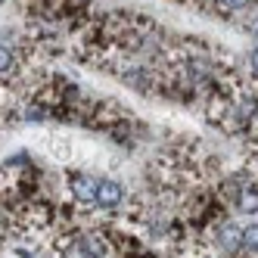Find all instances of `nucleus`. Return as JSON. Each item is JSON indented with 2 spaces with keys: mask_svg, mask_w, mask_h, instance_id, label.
<instances>
[{
  "mask_svg": "<svg viewBox=\"0 0 258 258\" xmlns=\"http://www.w3.org/2000/svg\"><path fill=\"white\" fill-rule=\"evenodd\" d=\"M66 258H109V243L103 233H81L69 243Z\"/></svg>",
  "mask_w": 258,
  "mask_h": 258,
  "instance_id": "obj_1",
  "label": "nucleus"
},
{
  "mask_svg": "<svg viewBox=\"0 0 258 258\" xmlns=\"http://www.w3.org/2000/svg\"><path fill=\"white\" fill-rule=\"evenodd\" d=\"M121 202H124V187L118 180L112 177H100L97 180V199H94V206L100 212H115L121 209Z\"/></svg>",
  "mask_w": 258,
  "mask_h": 258,
  "instance_id": "obj_2",
  "label": "nucleus"
},
{
  "mask_svg": "<svg viewBox=\"0 0 258 258\" xmlns=\"http://www.w3.org/2000/svg\"><path fill=\"white\" fill-rule=\"evenodd\" d=\"M97 180L100 177H90L84 171L69 174V196L75 199L78 206H94V199H97Z\"/></svg>",
  "mask_w": 258,
  "mask_h": 258,
  "instance_id": "obj_3",
  "label": "nucleus"
},
{
  "mask_svg": "<svg viewBox=\"0 0 258 258\" xmlns=\"http://www.w3.org/2000/svg\"><path fill=\"white\" fill-rule=\"evenodd\" d=\"M215 243L224 255H239L243 252V227L233 224V221H224V224H218L215 230Z\"/></svg>",
  "mask_w": 258,
  "mask_h": 258,
  "instance_id": "obj_4",
  "label": "nucleus"
},
{
  "mask_svg": "<svg viewBox=\"0 0 258 258\" xmlns=\"http://www.w3.org/2000/svg\"><path fill=\"white\" fill-rule=\"evenodd\" d=\"M236 209L243 215H258V183H243V187H239Z\"/></svg>",
  "mask_w": 258,
  "mask_h": 258,
  "instance_id": "obj_5",
  "label": "nucleus"
},
{
  "mask_svg": "<svg viewBox=\"0 0 258 258\" xmlns=\"http://www.w3.org/2000/svg\"><path fill=\"white\" fill-rule=\"evenodd\" d=\"M16 72V53L7 47V44H0V78H7Z\"/></svg>",
  "mask_w": 258,
  "mask_h": 258,
  "instance_id": "obj_6",
  "label": "nucleus"
},
{
  "mask_svg": "<svg viewBox=\"0 0 258 258\" xmlns=\"http://www.w3.org/2000/svg\"><path fill=\"white\" fill-rule=\"evenodd\" d=\"M243 252L258 255V224H246L243 227Z\"/></svg>",
  "mask_w": 258,
  "mask_h": 258,
  "instance_id": "obj_7",
  "label": "nucleus"
},
{
  "mask_svg": "<svg viewBox=\"0 0 258 258\" xmlns=\"http://www.w3.org/2000/svg\"><path fill=\"white\" fill-rule=\"evenodd\" d=\"M255 4V0H218V7L221 10H227V13H239V10H249Z\"/></svg>",
  "mask_w": 258,
  "mask_h": 258,
  "instance_id": "obj_8",
  "label": "nucleus"
},
{
  "mask_svg": "<svg viewBox=\"0 0 258 258\" xmlns=\"http://www.w3.org/2000/svg\"><path fill=\"white\" fill-rule=\"evenodd\" d=\"M246 34H249V38L255 41V47H258V16H255V19H249V22H246Z\"/></svg>",
  "mask_w": 258,
  "mask_h": 258,
  "instance_id": "obj_9",
  "label": "nucleus"
},
{
  "mask_svg": "<svg viewBox=\"0 0 258 258\" xmlns=\"http://www.w3.org/2000/svg\"><path fill=\"white\" fill-rule=\"evenodd\" d=\"M249 72L258 78V47H252V53H249Z\"/></svg>",
  "mask_w": 258,
  "mask_h": 258,
  "instance_id": "obj_10",
  "label": "nucleus"
},
{
  "mask_svg": "<svg viewBox=\"0 0 258 258\" xmlns=\"http://www.w3.org/2000/svg\"><path fill=\"white\" fill-rule=\"evenodd\" d=\"M199 258H206V255H199Z\"/></svg>",
  "mask_w": 258,
  "mask_h": 258,
  "instance_id": "obj_11",
  "label": "nucleus"
}]
</instances>
